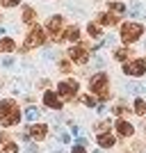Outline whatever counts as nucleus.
<instances>
[{
    "label": "nucleus",
    "mask_w": 146,
    "mask_h": 153,
    "mask_svg": "<svg viewBox=\"0 0 146 153\" xmlns=\"http://www.w3.org/2000/svg\"><path fill=\"white\" fill-rule=\"evenodd\" d=\"M0 142H5V144H7V142H9V135H7V133H0Z\"/></svg>",
    "instance_id": "c756f323"
},
{
    "label": "nucleus",
    "mask_w": 146,
    "mask_h": 153,
    "mask_svg": "<svg viewBox=\"0 0 146 153\" xmlns=\"http://www.w3.org/2000/svg\"><path fill=\"white\" fill-rule=\"evenodd\" d=\"M21 108L14 98H0V126L12 128L21 121Z\"/></svg>",
    "instance_id": "f257e3e1"
},
{
    "label": "nucleus",
    "mask_w": 146,
    "mask_h": 153,
    "mask_svg": "<svg viewBox=\"0 0 146 153\" xmlns=\"http://www.w3.org/2000/svg\"><path fill=\"white\" fill-rule=\"evenodd\" d=\"M23 0H0V5L2 7H7V9H12V7H19Z\"/></svg>",
    "instance_id": "bb28decb"
},
{
    "label": "nucleus",
    "mask_w": 146,
    "mask_h": 153,
    "mask_svg": "<svg viewBox=\"0 0 146 153\" xmlns=\"http://www.w3.org/2000/svg\"><path fill=\"white\" fill-rule=\"evenodd\" d=\"M0 153H21V146L16 144V142H7L5 146L0 149Z\"/></svg>",
    "instance_id": "412c9836"
},
{
    "label": "nucleus",
    "mask_w": 146,
    "mask_h": 153,
    "mask_svg": "<svg viewBox=\"0 0 146 153\" xmlns=\"http://www.w3.org/2000/svg\"><path fill=\"white\" fill-rule=\"evenodd\" d=\"M71 153H87V149H84L82 144H78V142H76V144H73V151H71Z\"/></svg>",
    "instance_id": "cd10ccee"
},
{
    "label": "nucleus",
    "mask_w": 146,
    "mask_h": 153,
    "mask_svg": "<svg viewBox=\"0 0 146 153\" xmlns=\"http://www.w3.org/2000/svg\"><path fill=\"white\" fill-rule=\"evenodd\" d=\"M41 101H44V105H46L48 110H62V108H64L62 96H59L55 89H46V91H44V98H41Z\"/></svg>",
    "instance_id": "1a4fd4ad"
},
{
    "label": "nucleus",
    "mask_w": 146,
    "mask_h": 153,
    "mask_svg": "<svg viewBox=\"0 0 146 153\" xmlns=\"http://www.w3.org/2000/svg\"><path fill=\"white\" fill-rule=\"evenodd\" d=\"M39 114H41V110H37V108H27L25 110V117L30 119L32 123H34V119H39Z\"/></svg>",
    "instance_id": "b1692460"
},
{
    "label": "nucleus",
    "mask_w": 146,
    "mask_h": 153,
    "mask_svg": "<svg viewBox=\"0 0 146 153\" xmlns=\"http://www.w3.org/2000/svg\"><path fill=\"white\" fill-rule=\"evenodd\" d=\"M16 51V41L12 37H0V55H9Z\"/></svg>",
    "instance_id": "dca6fc26"
},
{
    "label": "nucleus",
    "mask_w": 146,
    "mask_h": 153,
    "mask_svg": "<svg viewBox=\"0 0 146 153\" xmlns=\"http://www.w3.org/2000/svg\"><path fill=\"white\" fill-rule=\"evenodd\" d=\"M71 64H73V62H71L69 57H62L57 66H59V71H62V73H71Z\"/></svg>",
    "instance_id": "4be33fe9"
},
{
    "label": "nucleus",
    "mask_w": 146,
    "mask_h": 153,
    "mask_svg": "<svg viewBox=\"0 0 146 153\" xmlns=\"http://www.w3.org/2000/svg\"><path fill=\"white\" fill-rule=\"evenodd\" d=\"M2 64H5V66H12V64H14V57H5V62H2Z\"/></svg>",
    "instance_id": "7c9ffc66"
},
{
    "label": "nucleus",
    "mask_w": 146,
    "mask_h": 153,
    "mask_svg": "<svg viewBox=\"0 0 146 153\" xmlns=\"http://www.w3.org/2000/svg\"><path fill=\"white\" fill-rule=\"evenodd\" d=\"M119 37H121V41L126 46L139 41V39L144 37V23H139V21H126V23H121Z\"/></svg>",
    "instance_id": "20e7f679"
},
{
    "label": "nucleus",
    "mask_w": 146,
    "mask_h": 153,
    "mask_svg": "<svg viewBox=\"0 0 146 153\" xmlns=\"http://www.w3.org/2000/svg\"><path fill=\"white\" fill-rule=\"evenodd\" d=\"M112 112H114L116 117H121V114H123V112H126V108H123V105H116V108L112 110Z\"/></svg>",
    "instance_id": "c85d7f7f"
},
{
    "label": "nucleus",
    "mask_w": 146,
    "mask_h": 153,
    "mask_svg": "<svg viewBox=\"0 0 146 153\" xmlns=\"http://www.w3.org/2000/svg\"><path fill=\"white\" fill-rule=\"evenodd\" d=\"M66 57L71 59L73 64H80V66H84V64H89V48L87 46H78V44H71V48L66 51Z\"/></svg>",
    "instance_id": "423d86ee"
},
{
    "label": "nucleus",
    "mask_w": 146,
    "mask_h": 153,
    "mask_svg": "<svg viewBox=\"0 0 146 153\" xmlns=\"http://www.w3.org/2000/svg\"><path fill=\"white\" fill-rule=\"evenodd\" d=\"M82 103L87 105V108H94L98 101H96V96H94V94H84V96H82Z\"/></svg>",
    "instance_id": "a878e982"
},
{
    "label": "nucleus",
    "mask_w": 146,
    "mask_h": 153,
    "mask_svg": "<svg viewBox=\"0 0 146 153\" xmlns=\"http://www.w3.org/2000/svg\"><path fill=\"white\" fill-rule=\"evenodd\" d=\"M89 91L94 96H98L101 103H105V101L112 98V91H110V76L105 71H98V73H94V76L89 78Z\"/></svg>",
    "instance_id": "f03ea898"
},
{
    "label": "nucleus",
    "mask_w": 146,
    "mask_h": 153,
    "mask_svg": "<svg viewBox=\"0 0 146 153\" xmlns=\"http://www.w3.org/2000/svg\"><path fill=\"white\" fill-rule=\"evenodd\" d=\"M130 55H133V51H130V48H126V46L114 51V59H116V62H130Z\"/></svg>",
    "instance_id": "6ab92c4d"
},
{
    "label": "nucleus",
    "mask_w": 146,
    "mask_h": 153,
    "mask_svg": "<svg viewBox=\"0 0 146 153\" xmlns=\"http://www.w3.org/2000/svg\"><path fill=\"white\" fill-rule=\"evenodd\" d=\"M94 130H96L98 135H101V133H110V121H98Z\"/></svg>",
    "instance_id": "393cba45"
},
{
    "label": "nucleus",
    "mask_w": 146,
    "mask_h": 153,
    "mask_svg": "<svg viewBox=\"0 0 146 153\" xmlns=\"http://www.w3.org/2000/svg\"><path fill=\"white\" fill-rule=\"evenodd\" d=\"M21 19H23V23H25V25H37V9H34V7H30V5H25L23 7V16H21Z\"/></svg>",
    "instance_id": "4468645a"
},
{
    "label": "nucleus",
    "mask_w": 146,
    "mask_h": 153,
    "mask_svg": "<svg viewBox=\"0 0 146 153\" xmlns=\"http://www.w3.org/2000/svg\"><path fill=\"white\" fill-rule=\"evenodd\" d=\"M64 16L62 14H55V16H50L48 19V23H46V32H48V37L53 39V41H59L64 34Z\"/></svg>",
    "instance_id": "0eeeda50"
},
{
    "label": "nucleus",
    "mask_w": 146,
    "mask_h": 153,
    "mask_svg": "<svg viewBox=\"0 0 146 153\" xmlns=\"http://www.w3.org/2000/svg\"><path fill=\"white\" fill-rule=\"evenodd\" d=\"M133 112H135V114H139V117H146V101H144V98H135Z\"/></svg>",
    "instance_id": "aec40b11"
},
{
    "label": "nucleus",
    "mask_w": 146,
    "mask_h": 153,
    "mask_svg": "<svg viewBox=\"0 0 146 153\" xmlns=\"http://www.w3.org/2000/svg\"><path fill=\"white\" fill-rule=\"evenodd\" d=\"M107 12H112V14H116L119 19H123L128 14V7L123 5V2H116V0H107Z\"/></svg>",
    "instance_id": "2eb2a0df"
},
{
    "label": "nucleus",
    "mask_w": 146,
    "mask_h": 153,
    "mask_svg": "<svg viewBox=\"0 0 146 153\" xmlns=\"http://www.w3.org/2000/svg\"><path fill=\"white\" fill-rule=\"evenodd\" d=\"M27 153H37V149H34V144H32V146L27 149Z\"/></svg>",
    "instance_id": "2f4dec72"
},
{
    "label": "nucleus",
    "mask_w": 146,
    "mask_h": 153,
    "mask_svg": "<svg viewBox=\"0 0 146 153\" xmlns=\"http://www.w3.org/2000/svg\"><path fill=\"white\" fill-rule=\"evenodd\" d=\"M96 142H98V146H101V149H114L116 137L112 133H101V135H96Z\"/></svg>",
    "instance_id": "ddd939ff"
},
{
    "label": "nucleus",
    "mask_w": 146,
    "mask_h": 153,
    "mask_svg": "<svg viewBox=\"0 0 146 153\" xmlns=\"http://www.w3.org/2000/svg\"><path fill=\"white\" fill-rule=\"evenodd\" d=\"M114 128H116V135H119V137H133V135H135V126L128 121V119H123V117L116 119Z\"/></svg>",
    "instance_id": "9d476101"
},
{
    "label": "nucleus",
    "mask_w": 146,
    "mask_h": 153,
    "mask_svg": "<svg viewBox=\"0 0 146 153\" xmlns=\"http://www.w3.org/2000/svg\"><path fill=\"white\" fill-rule=\"evenodd\" d=\"M62 39H64V41H69V44H76L78 39H80V27H78V25H69L66 30H64Z\"/></svg>",
    "instance_id": "f3484780"
},
{
    "label": "nucleus",
    "mask_w": 146,
    "mask_h": 153,
    "mask_svg": "<svg viewBox=\"0 0 146 153\" xmlns=\"http://www.w3.org/2000/svg\"><path fill=\"white\" fill-rule=\"evenodd\" d=\"M27 133H30V137L34 142H41V140L48 137V126H46V123H30V126H27Z\"/></svg>",
    "instance_id": "9b49d317"
},
{
    "label": "nucleus",
    "mask_w": 146,
    "mask_h": 153,
    "mask_svg": "<svg viewBox=\"0 0 146 153\" xmlns=\"http://www.w3.org/2000/svg\"><path fill=\"white\" fill-rule=\"evenodd\" d=\"M78 91H80V82L76 78H64L57 82V94L62 96V101H76Z\"/></svg>",
    "instance_id": "39448f33"
},
{
    "label": "nucleus",
    "mask_w": 146,
    "mask_h": 153,
    "mask_svg": "<svg viewBox=\"0 0 146 153\" xmlns=\"http://www.w3.org/2000/svg\"><path fill=\"white\" fill-rule=\"evenodd\" d=\"M130 16H133V19H146V16H142V5H139V2H133V7H130Z\"/></svg>",
    "instance_id": "5701e85b"
},
{
    "label": "nucleus",
    "mask_w": 146,
    "mask_h": 153,
    "mask_svg": "<svg viewBox=\"0 0 146 153\" xmlns=\"http://www.w3.org/2000/svg\"><path fill=\"white\" fill-rule=\"evenodd\" d=\"M46 37H48V32L41 25H32L30 32H27V37H25V41H23V46H21V53H30V51L41 48L46 44Z\"/></svg>",
    "instance_id": "7ed1b4c3"
},
{
    "label": "nucleus",
    "mask_w": 146,
    "mask_h": 153,
    "mask_svg": "<svg viewBox=\"0 0 146 153\" xmlns=\"http://www.w3.org/2000/svg\"><path fill=\"white\" fill-rule=\"evenodd\" d=\"M0 19H2V16H0Z\"/></svg>",
    "instance_id": "473e14b6"
},
{
    "label": "nucleus",
    "mask_w": 146,
    "mask_h": 153,
    "mask_svg": "<svg viewBox=\"0 0 146 153\" xmlns=\"http://www.w3.org/2000/svg\"><path fill=\"white\" fill-rule=\"evenodd\" d=\"M87 34L91 39H101L103 37V25L98 23V21H89L87 23Z\"/></svg>",
    "instance_id": "a211bd4d"
},
{
    "label": "nucleus",
    "mask_w": 146,
    "mask_h": 153,
    "mask_svg": "<svg viewBox=\"0 0 146 153\" xmlns=\"http://www.w3.org/2000/svg\"><path fill=\"white\" fill-rule=\"evenodd\" d=\"M123 73H126V76H130V78H142V76L146 73V57L123 62Z\"/></svg>",
    "instance_id": "6e6552de"
},
{
    "label": "nucleus",
    "mask_w": 146,
    "mask_h": 153,
    "mask_svg": "<svg viewBox=\"0 0 146 153\" xmlns=\"http://www.w3.org/2000/svg\"><path fill=\"white\" fill-rule=\"evenodd\" d=\"M96 21H98L103 27H114L116 23H119V16L112 14V12H101L98 16H96Z\"/></svg>",
    "instance_id": "f8f14e48"
}]
</instances>
